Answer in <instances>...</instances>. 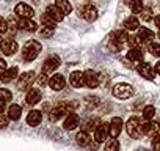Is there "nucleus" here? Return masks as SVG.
<instances>
[{"mask_svg":"<svg viewBox=\"0 0 160 151\" xmlns=\"http://www.w3.org/2000/svg\"><path fill=\"white\" fill-rule=\"evenodd\" d=\"M39 50H41V43H38L35 39H30V41L25 43V46L22 49V58L25 61H33L39 55Z\"/></svg>","mask_w":160,"mask_h":151,"instance_id":"obj_1","label":"nucleus"},{"mask_svg":"<svg viewBox=\"0 0 160 151\" xmlns=\"http://www.w3.org/2000/svg\"><path fill=\"white\" fill-rule=\"evenodd\" d=\"M126 129H127V134L132 137V138H140L143 134H141V123L138 118L132 117L127 123H126Z\"/></svg>","mask_w":160,"mask_h":151,"instance_id":"obj_2","label":"nucleus"},{"mask_svg":"<svg viewBox=\"0 0 160 151\" xmlns=\"http://www.w3.org/2000/svg\"><path fill=\"white\" fill-rule=\"evenodd\" d=\"M133 95V88L129 84H118L113 87V96L119 98V99H127Z\"/></svg>","mask_w":160,"mask_h":151,"instance_id":"obj_3","label":"nucleus"},{"mask_svg":"<svg viewBox=\"0 0 160 151\" xmlns=\"http://www.w3.org/2000/svg\"><path fill=\"white\" fill-rule=\"evenodd\" d=\"M78 16L88 22H93L98 19V10L93 5H83L82 8H78Z\"/></svg>","mask_w":160,"mask_h":151,"instance_id":"obj_4","label":"nucleus"},{"mask_svg":"<svg viewBox=\"0 0 160 151\" xmlns=\"http://www.w3.org/2000/svg\"><path fill=\"white\" fill-rule=\"evenodd\" d=\"M35 71H27L24 72L22 76H19V79H18V88L19 90H27L30 88V85L35 82Z\"/></svg>","mask_w":160,"mask_h":151,"instance_id":"obj_5","label":"nucleus"},{"mask_svg":"<svg viewBox=\"0 0 160 151\" xmlns=\"http://www.w3.org/2000/svg\"><path fill=\"white\" fill-rule=\"evenodd\" d=\"M69 113H72L71 107H69L68 104H60V106H57V107H55V109L50 112L49 118H50V121H58L60 118H63V117H68Z\"/></svg>","mask_w":160,"mask_h":151,"instance_id":"obj_6","label":"nucleus"},{"mask_svg":"<svg viewBox=\"0 0 160 151\" xmlns=\"http://www.w3.org/2000/svg\"><path fill=\"white\" fill-rule=\"evenodd\" d=\"M83 77H85V85L88 88H96L99 85V82H101L99 74L94 72V71H91V69H88V71L83 72Z\"/></svg>","mask_w":160,"mask_h":151,"instance_id":"obj_7","label":"nucleus"},{"mask_svg":"<svg viewBox=\"0 0 160 151\" xmlns=\"http://www.w3.org/2000/svg\"><path fill=\"white\" fill-rule=\"evenodd\" d=\"M0 49H2V52H3L5 55H13V54H16V50H18V43H16L14 39L5 38V39L0 41Z\"/></svg>","mask_w":160,"mask_h":151,"instance_id":"obj_8","label":"nucleus"},{"mask_svg":"<svg viewBox=\"0 0 160 151\" xmlns=\"http://www.w3.org/2000/svg\"><path fill=\"white\" fill-rule=\"evenodd\" d=\"M108 135H110V129H108V124H107V123H101V124L96 128V131H94V140L99 142V143L105 142V138H107Z\"/></svg>","mask_w":160,"mask_h":151,"instance_id":"obj_9","label":"nucleus"},{"mask_svg":"<svg viewBox=\"0 0 160 151\" xmlns=\"http://www.w3.org/2000/svg\"><path fill=\"white\" fill-rule=\"evenodd\" d=\"M108 129H110V137L112 138H116L121 134V131H122V120L119 117H115L108 123Z\"/></svg>","mask_w":160,"mask_h":151,"instance_id":"obj_10","label":"nucleus"},{"mask_svg":"<svg viewBox=\"0 0 160 151\" xmlns=\"http://www.w3.org/2000/svg\"><path fill=\"white\" fill-rule=\"evenodd\" d=\"M49 87L53 90V91H60V90H63L64 88V84H66V81H64V77L61 74H55V76H52V77L49 79Z\"/></svg>","mask_w":160,"mask_h":151,"instance_id":"obj_11","label":"nucleus"},{"mask_svg":"<svg viewBox=\"0 0 160 151\" xmlns=\"http://www.w3.org/2000/svg\"><path fill=\"white\" fill-rule=\"evenodd\" d=\"M60 66V58L58 57H49L46 61H44V65H42V72H46L47 76L49 74H52V72H55V69Z\"/></svg>","mask_w":160,"mask_h":151,"instance_id":"obj_12","label":"nucleus"},{"mask_svg":"<svg viewBox=\"0 0 160 151\" xmlns=\"http://www.w3.org/2000/svg\"><path fill=\"white\" fill-rule=\"evenodd\" d=\"M14 11H16V14H18L19 18H27V19H30V18L35 14L33 8H32L30 5H27V3H18L16 8H14Z\"/></svg>","mask_w":160,"mask_h":151,"instance_id":"obj_13","label":"nucleus"},{"mask_svg":"<svg viewBox=\"0 0 160 151\" xmlns=\"http://www.w3.org/2000/svg\"><path fill=\"white\" fill-rule=\"evenodd\" d=\"M137 71H138V74L141 76V77H144L148 81L154 79V69H152V66L149 63H140L137 66Z\"/></svg>","mask_w":160,"mask_h":151,"instance_id":"obj_14","label":"nucleus"},{"mask_svg":"<svg viewBox=\"0 0 160 151\" xmlns=\"http://www.w3.org/2000/svg\"><path fill=\"white\" fill-rule=\"evenodd\" d=\"M69 82L74 88H82L85 85V77H83V72L80 71H74L69 77Z\"/></svg>","mask_w":160,"mask_h":151,"instance_id":"obj_15","label":"nucleus"},{"mask_svg":"<svg viewBox=\"0 0 160 151\" xmlns=\"http://www.w3.org/2000/svg\"><path fill=\"white\" fill-rule=\"evenodd\" d=\"M46 14H47V16H50L55 22H61V21L64 19L63 11H61L57 5H49V7H47V10H46Z\"/></svg>","mask_w":160,"mask_h":151,"instance_id":"obj_16","label":"nucleus"},{"mask_svg":"<svg viewBox=\"0 0 160 151\" xmlns=\"http://www.w3.org/2000/svg\"><path fill=\"white\" fill-rule=\"evenodd\" d=\"M18 29L25 30V32H35V30L38 29V25H36V22H33L32 19L19 18V19H18Z\"/></svg>","mask_w":160,"mask_h":151,"instance_id":"obj_17","label":"nucleus"},{"mask_svg":"<svg viewBox=\"0 0 160 151\" xmlns=\"http://www.w3.org/2000/svg\"><path fill=\"white\" fill-rule=\"evenodd\" d=\"M157 131H160V124H155V123H152L151 120L141 124V134H143V135H152V137H154Z\"/></svg>","mask_w":160,"mask_h":151,"instance_id":"obj_18","label":"nucleus"},{"mask_svg":"<svg viewBox=\"0 0 160 151\" xmlns=\"http://www.w3.org/2000/svg\"><path fill=\"white\" fill-rule=\"evenodd\" d=\"M25 101H27L28 106L38 104V102L41 101V91H39L38 88H30V91H28L27 96H25Z\"/></svg>","mask_w":160,"mask_h":151,"instance_id":"obj_19","label":"nucleus"},{"mask_svg":"<svg viewBox=\"0 0 160 151\" xmlns=\"http://www.w3.org/2000/svg\"><path fill=\"white\" fill-rule=\"evenodd\" d=\"M64 129L66 131H72V129H75L77 126H78V115L77 113H69L68 117H66V120H64Z\"/></svg>","mask_w":160,"mask_h":151,"instance_id":"obj_20","label":"nucleus"},{"mask_svg":"<svg viewBox=\"0 0 160 151\" xmlns=\"http://www.w3.org/2000/svg\"><path fill=\"white\" fill-rule=\"evenodd\" d=\"M143 57H144V52L140 47H130V50L127 52V58L130 61H143Z\"/></svg>","mask_w":160,"mask_h":151,"instance_id":"obj_21","label":"nucleus"},{"mask_svg":"<svg viewBox=\"0 0 160 151\" xmlns=\"http://www.w3.org/2000/svg\"><path fill=\"white\" fill-rule=\"evenodd\" d=\"M41 112L39 110H32L28 115H27V123H28V126H32V128H35V126H38L39 123H41Z\"/></svg>","mask_w":160,"mask_h":151,"instance_id":"obj_22","label":"nucleus"},{"mask_svg":"<svg viewBox=\"0 0 160 151\" xmlns=\"http://www.w3.org/2000/svg\"><path fill=\"white\" fill-rule=\"evenodd\" d=\"M16 77H18V68H16V66H14V68L7 69L3 74H0V79H2V82H5V84H8V82L14 81Z\"/></svg>","mask_w":160,"mask_h":151,"instance_id":"obj_23","label":"nucleus"},{"mask_svg":"<svg viewBox=\"0 0 160 151\" xmlns=\"http://www.w3.org/2000/svg\"><path fill=\"white\" fill-rule=\"evenodd\" d=\"M21 115H22V107H21V106L13 104V106L8 109V118H10V120L18 121V120L21 118Z\"/></svg>","mask_w":160,"mask_h":151,"instance_id":"obj_24","label":"nucleus"},{"mask_svg":"<svg viewBox=\"0 0 160 151\" xmlns=\"http://www.w3.org/2000/svg\"><path fill=\"white\" fill-rule=\"evenodd\" d=\"M124 29H126V30H130V32L138 30V29H140V22H138V19H137L135 16L127 18V19L124 21Z\"/></svg>","mask_w":160,"mask_h":151,"instance_id":"obj_25","label":"nucleus"},{"mask_svg":"<svg viewBox=\"0 0 160 151\" xmlns=\"http://www.w3.org/2000/svg\"><path fill=\"white\" fill-rule=\"evenodd\" d=\"M90 135H88V132L87 131H80L77 135H75V142L80 145V146H88V143H90Z\"/></svg>","mask_w":160,"mask_h":151,"instance_id":"obj_26","label":"nucleus"},{"mask_svg":"<svg viewBox=\"0 0 160 151\" xmlns=\"http://www.w3.org/2000/svg\"><path fill=\"white\" fill-rule=\"evenodd\" d=\"M55 5L63 11V14H64V16H66V14H69V13L72 11V5H71L69 0H55Z\"/></svg>","mask_w":160,"mask_h":151,"instance_id":"obj_27","label":"nucleus"},{"mask_svg":"<svg viewBox=\"0 0 160 151\" xmlns=\"http://www.w3.org/2000/svg\"><path fill=\"white\" fill-rule=\"evenodd\" d=\"M126 3L132 8V11L135 14H140L141 10H143V2H141V0H126Z\"/></svg>","mask_w":160,"mask_h":151,"instance_id":"obj_28","label":"nucleus"},{"mask_svg":"<svg viewBox=\"0 0 160 151\" xmlns=\"http://www.w3.org/2000/svg\"><path fill=\"white\" fill-rule=\"evenodd\" d=\"M154 115H155V107H154V106H146V107L143 109V118H144L146 121L152 120Z\"/></svg>","mask_w":160,"mask_h":151,"instance_id":"obj_29","label":"nucleus"},{"mask_svg":"<svg viewBox=\"0 0 160 151\" xmlns=\"http://www.w3.org/2000/svg\"><path fill=\"white\" fill-rule=\"evenodd\" d=\"M105 151H119V142L116 138H110L105 143Z\"/></svg>","mask_w":160,"mask_h":151,"instance_id":"obj_30","label":"nucleus"},{"mask_svg":"<svg viewBox=\"0 0 160 151\" xmlns=\"http://www.w3.org/2000/svg\"><path fill=\"white\" fill-rule=\"evenodd\" d=\"M138 36H140V38L143 39V43H144V41H149L151 38H154V32H151V30H148V29H140Z\"/></svg>","mask_w":160,"mask_h":151,"instance_id":"obj_31","label":"nucleus"},{"mask_svg":"<svg viewBox=\"0 0 160 151\" xmlns=\"http://www.w3.org/2000/svg\"><path fill=\"white\" fill-rule=\"evenodd\" d=\"M140 16H141V19H143L144 22H149V21L154 19V18H152V10H151V8H143L141 13H140Z\"/></svg>","mask_w":160,"mask_h":151,"instance_id":"obj_32","label":"nucleus"},{"mask_svg":"<svg viewBox=\"0 0 160 151\" xmlns=\"http://www.w3.org/2000/svg\"><path fill=\"white\" fill-rule=\"evenodd\" d=\"M85 102H87V107L88 109H93L99 104V98L98 96H87L85 98Z\"/></svg>","mask_w":160,"mask_h":151,"instance_id":"obj_33","label":"nucleus"},{"mask_svg":"<svg viewBox=\"0 0 160 151\" xmlns=\"http://www.w3.org/2000/svg\"><path fill=\"white\" fill-rule=\"evenodd\" d=\"M41 22H42V25H46V27L55 29V21H53L50 16H47V14H42V16H41Z\"/></svg>","mask_w":160,"mask_h":151,"instance_id":"obj_34","label":"nucleus"},{"mask_svg":"<svg viewBox=\"0 0 160 151\" xmlns=\"http://www.w3.org/2000/svg\"><path fill=\"white\" fill-rule=\"evenodd\" d=\"M53 30H55V29H52V27H46V25H42L41 30H39V35H41L42 38H50V36L53 35Z\"/></svg>","mask_w":160,"mask_h":151,"instance_id":"obj_35","label":"nucleus"},{"mask_svg":"<svg viewBox=\"0 0 160 151\" xmlns=\"http://www.w3.org/2000/svg\"><path fill=\"white\" fill-rule=\"evenodd\" d=\"M11 91L10 90H7V88H0V99L2 101H5V102H8V101H11Z\"/></svg>","mask_w":160,"mask_h":151,"instance_id":"obj_36","label":"nucleus"},{"mask_svg":"<svg viewBox=\"0 0 160 151\" xmlns=\"http://www.w3.org/2000/svg\"><path fill=\"white\" fill-rule=\"evenodd\" d=\"M149 52H151L154 57H160V44L151 43V44H149Z\"/></svg>","mask_w":160,"mask_h":151,"instance_id":"obj_37","label":"nucleus"},{"mask_svg":"<svg viewBox=\"0 0 160 151\" xmlns=\"http://www.w3.org/2000/svg\"><path fill=\"white\" fill-rule=\"evenodd\" d=\"M152 149L154 151H160V134H155L152 137Z\"/></svg>","mask_w":160,"mask_h":151,"instance_id":"obj_38","label":"nucleus"},{"mask_svg":"<svg viewBox=\"0 0 160 151\" xmlns=\"http://www.w3.org/2000/svg\"><path fill=\"white\" fill-rule=\"evenodd\" d=\"M8 121H10L8 115H3L2 112H0V129H5L8 126Z\"/></svg>","mask_w":160,"mask_h":151,"instance_id":"obj_39","label":"nucleus"},{"mask_svg":"<svg viewBox=\"0 0 160 151\" xmlns=\"http://www.w3.org/2000/svg\"><path fill=\"white\" fill-rule=\"evenodd\" d=\"M7 30H8V22L0 16V35H3V33H7Z\"/></svg>","mask_w":160,"mask_h":151,"instance_id":"obj_40","label":"nucleus"},{"mask_svg":"<svg viewBox=\"0 0 160 151\" xmlns=\"http://www.w3.org/2000/svg\"><path fill=\"white\" fill-rule=\"evenodd\" d=\"M47 82H49V79H47V74H46V72H42V74L39 76V79H38V84H39L41 87H44Z\"/></svg>","mask_w":160,"mask_h":151,"instance_id":"obj_41","label":"nucleus"},{"mask_svg":"<svg viewBox=\"0 0 160 151\" xmlns=\"http://www.w3.org/2000/svg\"><path fill=\"white\" fill-rule=\"evenodd\" d=\"M7 69H8V68H7V61L0 58V74H3Z\"/></svg>","mask_w":160,"mask_h":151,"instance_id":"obj_42","label":"nucleus"},{"mask_svg":"<svg viewBox=\"0 0 160 151\" xmlns=\"http://www.w3.org/2000/svg\"><path fill=\"white\" fill-rule=\"evenodd\" d=\"M98 145H99V142H96V140H94V142L90 140V143H88V146H90L91 151H96V149H98Z\"/></svg>","mask_w":160,"mask_h":151,"instance_id":"obj_43","label":"nucleus"},{"mask_svg":"<svg viewBox=\"0 0 160 151\" xmlns=\"http://www.w3.org/2000/svg\"><path fill=\"white\" fill-rule=\"evenodd\" d=\"M154 22H155V25L160 29V16H155V18H154Z\"/></svg>","mask_w":160,"mask_h":151,"instance_id":"obj_44","label":"nucleus"},{"mask_svg":"<svg viewBox=\"0 0 160 151\" xmlns=\"http://www.w3.org/2000/svg\"><path fill=\"white\" fill-rule=\"evenodd\" d=\"M5 104H7L5 101H2V99H0V112H2V110L5 109Z\"/></svg>","mask_w":160,"mask_h":151,"instance_id":"obj_45","label":"nucleus"},{"mask_svg":"<svg viewBox=\"0 0 160 151\" xmlns=\"http://www.w3.org/2000/svg\"><path fill=\"white\" fill-rule=\"evenodd\" d=\"M155 72H157V74L160 76V61H158V63L155 65Z\"/></svg>","mask_w":160,"mask_h":151,"instance_id":"obj_46","label":"nucleus"},{"mask_svg":"<svg viewBox=\"0 0 160 151\" xmlns=\"http://www.w3.org/2000/svg\"><path fill=\"white\" fill-rule=\"evenodd\" d=\"M158 38H160V30H158Z\"/></svg>","mask_w":160,"mask_h":151,"instance_id":"obj_47","label":"nucleus"},{"mask_svg":"<svg viewBox=\"0 0 160 151\" xmlns=\"http://www.w3.org/2000/svg\"><path fill=\"white\" fill-rule=\"evenodd\" d=\"M0 41H2V39H0Z\"/></svg>","mask_w":160,"mask_h":151,"instance_id":"obj_48","label":"nucleus"}]
</instances>
